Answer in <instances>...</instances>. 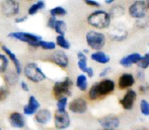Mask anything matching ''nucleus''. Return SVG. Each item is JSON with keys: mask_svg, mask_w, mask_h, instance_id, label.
<instances>
[{"mask_svg": "<svg viewBox=\"0 0 149 130\" xmlns=\"http://www.w3.org/2000/svg\"><path fill=\"white\" fill-rule=\"evenodd\" d=\"M8 121H9V124L13 128L20 129L26 126V119H24V115L22 113L19 112L10 113L9 117H8Z\"/></svg>", "mask_w": 149, "mask_h": 130, "instance_id": "obj_18", "label": "nucleus"}, {"mask_svg": "<svg viewBox=\"0 0 149 130\" xmlns=\"http://www.w3.org/2000/svg\"><path fill=\"white\" fill-rule=\"evenodd\" d=\"M26 1H33V0H26Z\"/></svg>", "mask_w": 149, "mask_h": 130, "instance_id": "obj_47", "label": "nucleus"}, {"mask_svg": "<svg viewBox=\"0 0 149 130\" xmlns=\"http://www.w3.org/2000/svg\"><path fill=\"white\" fill-rule=\"evenodd\" d=\"M67 108L73 114H84L87 111V102L82 97L75 98L68 103Z\"/></svg>", "mask_w": 149, "mask_h": 130, "instance_id": "obj_11", "label": "nucleus"}, {"mask_svg": "<svg viewBox=\"0 0 149 130\" xmlns=\"http://www.w3.org/2000/svg\"><path fill=\"white\" fill-rule=\"evenodd\" d=\"M138 130H147V129H145V128H144V129H138Z\"/></svg>", "mask_w": 149, "mask_h": 130, "instance_id": "obj_46", "label": "nucleus"}, {"mask_svg": "<svg viewBox=\"0 0 149 130\" xmlns=\"http://www.w3.org/2000/svg\"><path fill=\"white\" fill-rule=\"evenodd\" d=\"M148 46H149V43H148Z\"/></svg>", "mask_w": 149, "mask_h": 130, "instance_id": "obj_49", "label": "nucleus"}, {"mask_svg": "<svg viewBox=\"0 0 149 130\" xmlns=\"http://www.w3.org/2000/svg\"><path fill=\"white\" fill-rule=\"evenodd\" d=\"M45 6H46L45 2H44L43 0H39V1H37L36 3H33V5H31L30 7H29L28 14L29 15H35V14H37L39 11L43 10L44 8H45Z\"/></svg>", "mask_w": 149, "mask_h": 130, "instance_id": "obj_24", "label": "nucleus"}, {"mask_svg": "<svg viewBox=\"0 0 149 130\" xmlns=\"http://www.w3.org/2000/svg\"><path fill=\"white\" fill-rule=\"evenodd\" d=\"M54 31L57 33V35H62V36H65L66 34V31H67V24L64 20H57L55 22V26H54Z\"/></svg>", "mask_w": 149, "mask_h": 130, "instance_id": "obj_26", "label": "nucleus"}, {"mask_svg": "<svg viewBox=\"0 0 149 130\" xmlns=\"http://www.w3.org/2000/svg\"><path fill=\"white\" fill-rule=\"evenodd\" d=\"M49 13L51 16H55V17H57V16H64L67 14V10L63 6H55V7L51 8L49 10Z\"/></svg>", "mask_w": 149, "mask_h": 130, "instance_id": "obj_28", "label": "nucleus"}, {"mask_svg": "<svg viewBox=\"0 0 149 130\" xmlns=\"http://www.w3.org/2000/svg\"><path fill=\"white\" fill-rule=\"evenodd\" d=\"M98 124L102 127V129H118L120 119L115 115H107L98 119Z\"/></svg>", "mask_w": 149, "mask_h": 130, "instance_id": "obj_14", "label": "nucleus"}, {"mask_svg": "<svg viewBox=\"0 0 149 130\" xmlns=\"http://www.w3.org/2000/svg\"><path fill=\"white\" fill-rule=\"evenodd\" d=\"M0 130H1V127H0Z\"/></svg>", "mask_w": 149, "mask_h": 130, "instance_id": "obj_48", "label": "nucleus"}, {"mask_svg": "<svg viewBox=\"0 0 149 130\" xmlns=\"http://www.w3.org/2000/svg\"><path fill=\"white\" fill-rule=\"evenodd\" d=\"M8 37L11 38V39L16 40V41L28 44L30 47L33 46L35 43H37V42L43 40V38L41 36H38L35 35V34L28 33V32H12L8 35Z\"/></svg>", "mask_w": 149, "mask_h": 130, "instance_id": "obj_6", "label": "nucleus"}, {"mask_svg": "<svg viewBox=\"0 0 149 130\" xmlns=\"http://www.w3.org/2000/svg\"><path fill=\"white\" fill-rule=\"evenodd\" d=\"M96 89H97V94L100 98L107 97V96L111 95L114 93L115 89H116V83L113 79L111 78H102L100 82H96Z\"/></svg>", "mask_w": 149, "mask_h": 130, "instance_id": "obj_9", "label": "nucleus"}, {"mask_svg": "<svg viewBox=\"0 0 149 130\" xmlns=\"http://www.w3.org/2000/svg\"><path fill=\"white\" fill-rule=\"evenodd\" d=\"M49 62L53 63L56 66L60 67V68L66 69L69 66V58L68 55L65 53L63 50H57V51H54L51 55L48 57Z\"/></svg>", "mask_w": 149, "mask_h": 130, "instance_id": "obj_10", "label": "nucleus"}, {"mask_svg": "<svg viewBox=\"0 0 149 130\" xmlns=\"http://www.w3.org/2000/svg\"><path fill=\"white\" fill-rule=\"evenodd\" d=\"M147 5L144 0H135L131 5L128 8V12H129L130 16L136 20H141L144 18L147 13Z\"/></svg>", "mask_w": 149, "mask_h": 130, "instance_id": "obj_5", "label": "nucleus"}, {"mask_svg": "<svg viewBox=\"0 0 149 130\" xmlns=\"http://www.w3.org/2000/svg\"><path fill=\"white\" fill-rule=\"evenodd\" d=\"M90 59L92 61L96 62L100 64H108L111 61V57L106 54L104 52H102V50L100 51H94L93 53L90 54Z\"/></svg>", "mask_w": 149, "mask_h": 130, "instance_id": "obj_20", "label": "nucleus"}, {"mask_svg": "<svg viewBox=\"0 0 149 130\" xmlns=\"http://www.w3.org/2000/svg\"><path fill=\"white\" fill-rule=\"evenodd\" d=\"M77 89L81 92H85L88 87V81H87V76L85 74H79L76 77V81H75Z\"/></svg>", "mask_w": 149, "mask_h": 130, "instance_id": "obj_23", "label": "nucleus"}, {"mask_svg": "<svg viewBox=\"0 0 149 130\" xmlns=\"http://www.w3.org/2000/svg\"><path fill=\"white\" fill-rule=\"evenodd\" d=\"M56 20H57V17H55V16H50L49 20H48V22H47V27H48V28L51 29V30H53L54 26H55Z\"/></svg>", "mask_w": 149, "mask_h": 130, "instance_id": "obj_35", "label": "nucleus"}, {"mask_svg": "<svg viewBox=\"0 0 149 130\" xmlns=\"http://www.w3.org/2000/svg\"><path fill=\"white\" fill-rule=\"evenodd\" d=\"M83 1H85V0H83Z\"/></svg>", "mask_w": 149, "mask_h": 130, "instance_id": "obj_50", "label": "nucleus"}, {"mask_svg": "<svg viewBox=\"0 0 149 130\" xmlns=\"http://www.w3.org/2000/svg\"><path fill=\"white\" fill-rule=\"evenodd\" d=\"M55 44H56V46L60 47L61 49H63V50H69L71 47L70 42L66 39L65 36H62V35H57Z\"/></svg>", "mask_w": 149, "mask_h": 130, "instance_id": "obj_25", "label": "nucleus"}, {"mask_svg": "<svg viewBox=\"0 0 149 130\" xmlns=\"http://www.w3.org/2000/svg\"><path fill=\"white\" fill-rule=\"evenodd\" d=\"M33 116H35L36 122L40 125H47L48 123H50L52 118H53V115H52L51 111L49 109H45V108L44 109L40 108Z\"/></svg>", "mask_w": 149, "mask_h": 130, "instance_id": "obj_16", "label": "nucleus"}, {"mask_svg": "<svg viewBox=\"0 0 149 130\" xmlns=\"http://www.w3.org/2000/svg\"><path fill=\"white\" fill-rule=\"evenodd\" d=\"M31 47L42 49L44 51H54L56 49V44L55 42H52V41H44V40H41V41L35 43Z\"/></svg>", "mask_w": 149, "mask_h": 130, "instance_id": "obj_21", "label": "nucleus"}, {"mask_svg": "<svg viewBox=\"0 0 149 130\" xmlns=\"http://www.w3.org/2000/svg\"><path fill=\"white\" fill-rule=\"evenodd\" d=\"M1 13L6 17H12L19 13V3L16 0H2L0 2Z\"/></svg>", "mask_w": 149, "mask_h": 130, "instance_id": "obj_7", "label": "nucleus"}, {"mask_svg": "<svg viewBox=\"0 0 149 130\" xmlns=\"http://www.w3.org/2000/svg\"><path fill=\"white\" fill-rule=\"evenodd\" d=\"M137 66L139 67V69H143V70H145V69L148 68L149 67V54L148 53H146L145 55L141 56L139 62L137 63Z\"/></svg>", "mask_w": 149, "mask_h": 130, "instance_id": "obj_29", "label": "nucleus"}, {"mask_svg": "<svg viewBox=\"0 0 149 130\" xmlns=\"http://www.w3.org/2000/svg\"><path fill=\"white\" fill-rule=\"evenodd\" d=\"M100 130H117V129H100Z\"/></svg>", "mask_w": 149, "mask_h": 130, "instance_id": "obj_45", "label": "nucleus"}, {"mask_svg": "<svg viewBox=\"0 0 149 130\" xmlns=\"http://www.w3.org/2000/svg\"><path fill=\"white\" fill-rule=\"evenodd\" d=\"M1 50H2V52H3V53L5 54L6 56H7V58L9 59V61H11V63L13 64L14 71H15L16 74H17V75L22 74V63H20V61L18 60L16 54H14L13 52H12L11 50H10L9 48H8L7 46H5V45H1Z\"/></svg>", "mask_w": 149, "mask_h": 130, "instance_id": "obj_13", "label": "nucleus"}, {"mask_svg": "<svg viewBox=\"0 0 149 130\" xmlns=\"http://www.w3.org/2000/svg\"><path fill=\"white\" fill-rule=\"evenodd\" d=\"M67 106H68V97H61L57 99V103H56L57 110H66Z\"/></svg>", "mask_w": 149, "mask_h": 130, "instance_id": "obj_30", "label": "nucleus"}, {"mask_svg": "<svg viewBox=\"0 0 149 130\" xmlns=\"http://www.w3.org/2000/svg\"><path fill=\"white\" fill-rule=\"evenodd\" d=\"M136 82V78L132 73L125 72L119 77L118 87L120 89H131Z\"/></svg>", "mask_w": 149, "mask_h": 130, "instance_id": "obj_17", "label": "nucleus"}, {"mask_svg": "<svg viewBox=\"0 0 149 130\" xmlns=\"http://www.w3.org/2000/svg\"><path fill=\"white\" fill-rule=\"evenodd\" d=\"M87 46L92 49L93 51H100L106 46L107 38L102 33H100L97 31H88L85 35Z\"/></svg>", "mask_w": 149, "mask_h": 130, "instance_id": "obj_3", "label": "nucleus"}, {"mask_svg": "<svg viewBox=\"0 0 149 130\" xmlns=\"http://www.w3.org/2000/svg\"><path fill=\"white\" fill-rule=\"evenodd\" d=\"M41 108V104L40 102L38 101V99L35 97V96H30L29 97V101H28V104L24 107L22 109V114L24 116H33L37 113V111Z\"/></svg>", "mask_w": 149, "mask_h": 130, "instance_id": "obj_15", "label": "nucleus"}, {"mask_svg": "<svg viewBox=\"0 0 149 130\" xmlns=\"http://www.w3.org/2000/svg\"><path fill=\"white\" fill-rule=\"evenodd\" d=\"M140 111L144 116H149V102L146 100H142L140 102Z\"/></svg>", "mask_w": 149, "mask_h": 130, "instance_id": "obj_32", "label": "nucleus"}, {"mask_svg": "<svg viewBox=\"0 0 149 130\" xmlns=\"http://www.w3.org/2000/svg\"><path fill=\"white\" fill-rule=\"evenodd\" d=\"M54 126L58 130L67 129L70 126V116L66 110H57L56 109L53 116Z\"/></svg>", "mask_w": 149, "mask_h": 130, "instance_id": "obj_8", "label": "nucleus"}, {"mask_svg": "<svg viewBox=\"0 0 149 130\" xmlns=\"http://www.w3.org/2000/svg\"><path fill=\"white\" fill-rule=\"evenodd\" d=\"M148 54H149V52H148Z\"/></svg>", "mask_w": 149, "mask_h": 130, "instance_id": "obj_51", "label": "nucleus"}, {"mask_svg": "<svg viewBox=\"0 0 149 130\" xmlns=\"http://www.w3.org/2000/svg\"><path fill=\"white\" fill-rule=\"evenodd\" d=\"M136 77H137V79L140 81L145 80V73H144L143 69H139V70L137 71V73H136Z\"/></svg>", "mask_w": 149, "mask_h": 130, "instance_id": "obj_37", "label": "nucleus"}, {"mask_svg": "<svg viewBox=\"0 0 149 130\" xmlns=\"http://www.w3.org/2000/svg\"><path fill=\"white\" fill-rule=\"evenodd\" d=\"M28 20V15H19V16H16L14 22L16 24H22V22H26Z\"/></svg>", "mask_w": 149, "mask_h": 130, "instance_id": "obj_38", "label": "nucleus"}, {"mask_svg": "<svg viewBox=\"0 0 149 130\" xmlns=\"http://www.w3.org/2000/svg\"><path fill=\"white\" fill-rule=\"evenodd\" d=\"M111 22H112V16H111L110 12L106 11V10H94L87 16V24L90 27L97 29V30L109 29L111 26Z\"/></svg>", "mask_w": 149, "mask_h": 130, "instance_id": "obj_1", "label": "nucleus"}, {"mask_svg": "<svg viewBox=\"0 0 149 130\" xmlns=\"http://www.w3.org/2000/svg\"><path fill=\"white\" fill-rule=\"evenodd\" d=\"M85 3L88 6H91V7H96L100 8V3L96 0H85Z\"/></svg>", "mask_w": 149, "mask_h": 130, "instance_id": "obj_36", "label": "nucleus"}, {"mask_svg": "<svg viewBox=\"0 0 149 130\" xmlns=\"http://www.w3.org/2000/svg\"><path fill=\"white\" fill-rule=\"evenodd\" d=\"M146 5H147V8H148V9H149V0H146Z\"/></svg>", "mask_w": 149, "mask_h": 130, "instance_id": "obj_44", "label": "nucleus"}, {"mask_svg": "<svg viewBox=\"0 0 149 130\" xmlns=\"http://www.w3.org/2000/svg\"><path fill=\"white\" fill-rule=\"evenodd\" d=\"M9 96V89L6 85H0V102L6 100Z\"/></svg>", "mask_w": 149, "mask_h": 130, "instance_id": "obj_33", "label": "nucleus"}, {"mask_svg": "<svg viewBox=\"0 0 149 130\" xmlns=\"http://www.w3.org/2000/svg\"><path fill=\"white\" fill-rule=\"evenodd\" d=\"M136 100H137V93L134 89H128L124 97L120 100V104H121L122 108L125 109L127 111H130L133 109L134 104H135Z\"/></svg>", "mask_w": 149, "mask_h": 130, "instance_id": "obj_12", "label": "nucleus"}, {"mask_svg": "<svg viewBox=\"0 0 149 130\" xmlns=\"http://www.w3.org/2000/svg\"><path fill=\"white\" fill-rule=\"evenodd\" d=\"M110 71H111V68L110 67H106V68H104L102 71H100V77H102V78H104V77L107 76V75L110 73Z\"/></svg>", "mask_w": 149, "mask_h": 130, "instance_id": "obj_39", "label": "nucleus"}, {"mask_svg": "<svg viewBox=\"0 0 149 130\" xmlns=\"http://www.w3.org/2000/svg\"><path fill=\"white\" fill-rule=\"evenodd\" d=\"M115 1H116V0H104V3L106 4H112V3H114Z\"/></svg>", "mask_w": 149, "mask_h": 130, "instance_id": "obj_43", "label": "nucleus"}, {"mask_svg": "<svg viewBox=\"0 0 149 130\" xmlns=\"http://www.w3.org/2000/svg\"><path fill=\"white\" fill-rule=\"evenodd\" d=\"M139 89V92H140L141 94H146V93L148 92V87H146V85H140L139 89Z\"/></svg>", "mask_w": 149, "mask_h": 130, "instance_id": "obj_42", "label": "nucleus"}, {"mask_svg": "<svg viewBox=\"0 0 149 130\" xmlns=\"http://www.w3.org/2000/svg\"><path fill=\"white\" fill-rule=\"evenodd\" d=\"M24 76L26 79L33 83H40L47 79L46 73L42 70V68L35 62H30L22 68Z\"/></svg>", "mask_w": 149, "mask_h": 130, "instance_id": "obj_2", "label": "nucleus"}, {"mask_svg": "<svg viewBox=\"0 0 149 130\" xmlns=\"http://www.w3.org/2000/svg\"><path fill=\"white\" fill-rule=\"evenodd\" d=\"M73 87V81L70 77H65L63 80H58L53 85V94L56 99L61 97H71L72 92L71 89Z\"/></svg>", "mask_w": 149, "mask_h": 130, "instance_id": "obj_4", "label": "nucleus"}, {"mask_svg": "<svg viewBox=\"0 0 149 130\" xmlns=\"http://www.w3.org/2000/svg\"><path fill=\"white\" fill-rule=\"evenodd\" d=\"M77 66L81 70V72L85 73L87 77H93L94 71L92 67H89L87 65V59H78L77 62Z\"/></svg>", "mask_w": 149, "mask_h": 130, "instance_id": "obj_22", "label": "nucleus"}, {"mask_svg": "<svg viewBox=\"0 0 149 130\" xmlns=\"http://www.w3.org/2000/svg\"><path fill=\"white\" fill-rule=\"evenodd\" d=\"M20 89H22L24 92H29V91H30V87H29L28 82H26V81H24V80L20 81Z\"/></svg>", "mask_w": 149, "mask_h": 130, "instance_id": "obj_40", "label": "nucleus"}, {"mask_svg": "<svg viewBox=\"0 0 149 130\" xmlns=\"http://www.w3.org/2000/svg\"><path fill=\"white\" fill-rule=\"evenodd\" d=\"M77 59H87L86 54H84L82 51L77 52Z\"/></svg>", "mask_w": 149, "mask_h": 130, "instance_id": "obj_41", "label": "nucleus"}, {"mask_svg": "<svg viewBox=\"0 0 149 130\" xmlns=\"http://www.w3.org/2000/svg\"><path fill=\"white\" fill-rule=\"evenodd\" d=\"M88 98L90 101H96L100 99V96L97 94V89H96V85L93 83V85L90 87L89 91H88Z\"/></svg>", "mask_w": 149, "mask_h": 130, "instance_id": "obj_31", "label": "nucleus"}, {"mask_svg": "<svg viewBox=\"0 0 149 130\" xmlns=\"http://www.w3.org/2000/svg\"><path fill=\"white\" fill-rule=\"evenodd\" d=\"M111 16H121L124 14V8L121 6H115L112 8V11L110 12Z\"/></svg>", "mask_w": 149, "mask_h": 130, "instance_id": "obj_34", "label": "nucleus"}, {"mask_svg": "<svg viewBox=\"0 0 149 130\" xmlns=\"http://www.w3.org/2000/svg\"><path fill=\"white\" fill-rule=\"evenodd\" d=\"M140 58H141V55L139 53H132L129 54L127 56H124L121 60H120V65L123 67H131L132 65L134 64H137L139 62Z\"/></svg>", "mask_w": 149, "mask_h": 130, "instance_id": "obj_19", "label": "nucleus"}, {"mask_svg": "<svg viewBox=\"0 0 149 130\" xmlns=\"http://www.w3.org/2000/svg\"><path fill=\"white\" fill-rule=\"evenodd\" d=\"M9 67V59L4 53H0V74L5 73Z\"/></svg>", "mask_w": 149, "mask_h": 130, "instance_id": "obj_27", "label": "nucleus"}]
</instances>
